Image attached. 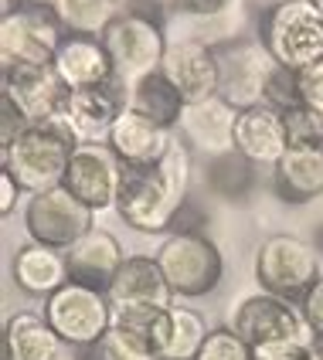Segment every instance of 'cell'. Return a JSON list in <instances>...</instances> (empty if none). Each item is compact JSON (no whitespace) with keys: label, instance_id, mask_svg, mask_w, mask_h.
Segmentation results:
<instances>
[{"label":"cell","instance_id":"cell-1","mask_svg":"<svg viewBox=\"0 0 323 360\" xmlns=\"http://www.w3.org/2000/svg\"><path fill=\"white\" fill-rule=\"evenodd\" d=\"M191 146L177 136L157 167H126L116 198L120 214L140 235H170L191 191Z\"/></svg>","mask_w":323,"mask_h":360},{"label":"cell","instance_id":"cell-2","mask_svg":"<svg viewBox=\"0 0 323 360\" xmlns=\"http://www.w3.org/2000/svg\"><path fill=\"white\" fill-rule=\"evenodd\" d=\"M75 146L79 143L65 129V122H31L11 143L0 146V170L14 174L24 194H41L61 187Z\"/></svg>","mask_w":323,"mask_h":360},{"label":"cell","instance_id":"cell-3","mask_svg":"<svg viewBox=\"0 0 323 360\" xmlns=\"http://www.w3.org/2000/svg\"><path fill=\"white\" fill-rule=\"evenodd\" d=\"M153 255L160 262L177 302L211 296L224 279L222 248L198 228H174L170 235H163L160 248Z\"/></svg>","mask_w":323,"mask_h":360},{"label":"cell","instance_id":"cell-4","mask_svg":"<svg viewBox=\"0 0 323 360\" xmlns=\"http://www.w3.org/2000/svg\"><path fill=\"white\" fill-rule=\"evenodd\" d=\"M259 41L279 65L303 72L323 61V18L310 0L269 4V11L259 20Z\"/></svg>","mask_w":323,"mask_h":360},{"label":"cell","instance_id":"cell-5","mask_svg":"<svg viewBox=\"0 0 323 360\" xmlns=\"http://www.w3.org/2000/svg\"><path fill=\"white\" fill-rule=\"evenodd\" d=\"M255 282L259 289L283 296L289 302H303V296L323 276L320 255L310 241L296 235H269L255 248Z\"/></svg>","mask_w":323,"mask_h":360},{"label":"cell","instance_id":"cell-6","mask_svg":"<svg viewBox=\"0 0 323 360\" xmlns=\"http://www.w3.org/2000/svg\"><path fill=\"white\" fill-rule=\"evenodd\" d=\"M44 320L72 350H89L109 333L113 326V300L106 289L65 282L55 296L44 300Z\"/></svg>","mask_w":323,"mask_h":360},{"label":"cell","instance_id":"cell-7","mask_svg":"<svg viewBox=\"0 0 323 360\" xmlns=\"http://www.w3.org/2000/svg\"><path fill=\"white\" fill-rule=\"evenodd\" d=\"M65 27L48 4H20L0 14V68L51 65L58 55Z\"/></svg>","mask_w":323,"mask_h":360},{"label":"cell","instance_id":"cell-8","mask_svg":"<svg viewBox=\"0 0 323 360\" xmlns=\"http://www.w3.org/2000/svg\"><path fill=\"white\" fill-rule=\"evenodd\" d=\"M102 44L113 58L116 79L122 85H133L143 75H153L160 68L163 55H167V34L163 24L146 11H122L120 18L113 20L102 31Z\"/></svg>","mask_w":323,"mask_h":360},{"label":"cell","instance_id":"cell-9","mask_svg":"<svg viewBox=\"0 0 323 360\" xmlns=\"http://www.w3.org/2000/svg\"><path fill=\"white\" fill-rule=\"evenodd\" d=\"M96 218L99 214L92 207H85L65 187L27 194L24 207H20V221H24L27 241H38V245L58 248V252H68L79 238H85L96 228Z\"/></svg>","mask_w":323,"mask_h":360},{"label":"cell","instance_id":"cell-10","mask_svg":"<svg viewBox=\"0 0 323 360\" xmlns=\"http://www.w3.org/2000/svg\"><path fill=\"white\" fill-rule=\"evenodd\" d=\"M218 55V96L232 102L235 109L262 105L269 79L276 75L279 61L265 48L259 34L255 38H232L215 44Z\"/></svg>","mask_w":323,"mask_h":360},{"label":"cell","instance_id":"cell-11","mask_svg":"<svg viewBox=\"0 0 323 360\" xmlns=\"http://www.w3.org/2000/svg\"><path fill=\"white\" fill-rule=\"evenodd\" d=\"M228 330H235L248 347H262L272 340H310L300 302H289L272 292H248L228 309Z\"/></svg>","mask_w":323,"mask_h":360},{"label":"cell","instance_id":"cell-12","mask_svg":"<svg viewBox=\"0 0 323 360\" xmlns=\"http://www.w3.org/2000/svg\"><path fill=\"white\" fill-rule=\"evenodd\" d=\"M4 75V99H11L27 122H61L65 102L72 89L65 85L55 65H24V68H0Z\"/></svg>","mask_w":323,"mask_h":360},{"label":"cell","instance_id":"cell-13","mask_svg":"<svg viewBox=\"0 0 323 360\" xmlns=\"http://www.w3.org/2000/svg\"><path fill=\"white\" fill-rule=\"evenodd\" d=\"M122 170H126V167L116 160V153H113L109 146H75L61 187L72 191V194H75L85 207H92L96 214L116 211Z\"/></svg>","mask_w":323,"mask_h":360},{"label":"cell","instance_id":"cell-14","mask_svg":"<svg viewBox=\"0 0 323 360\" xmlns=\"http://www.w3.org/2000/svg\"><path fill=\"white\" fill-rule=\"evenodd\" d=\"M122 105H126V85L120 79L99 89H75L65 102L61 122L79 146H106Z\"/></svg>","mask_w":323,"mask_h":360},{"label":"cell","instance_id":"cell-15","mask_svg":"<svg viewBox=\"0 0 323 360\" xmlns=\"http://www.w3.org/2000/svg\"><path fill=\"white\" fill-rule=\"evenodd\" d=\"M160 72L181 92L184 102H201L218 96V55H215V44L201 38L170 41L160 61Z\"/></svg>","mask_w":323,"mask_h":360},{"label":"cell","instance_id":"cell-16","mask_svg":"<svg viewBox=\"0 0 323 360\" xmlns=\"http://www.w3.org/2000/svg\"><path fill=\"white\" fill-rule=\"evenodd\" d=\"M174 140H177V129L122 105L106 146L116 153L122 167H157L167 157V150L174 146Z\"/></svg>","mask_w":323,"mask_h":360},{"label":"cell","instance_id":"cell-17","mask_svg":"<svg viewBox=\"0 0 323 360\" xmlns=\"http://www.w3.org/2000/svg\"><path fill=\"white\" fill-rule=\"evenodd\" d=\"M235 122H239V109L224 96H211V99L184 105L181 122H177V136L191 150L222 157V153L235 150Z\"/></svg>","mask_w":323,"mask_h":360},{"label":"cell","instance_id":"cell-18","mask_svg":"<svg viewBox=\"0 0 323 360\" xmlns=\"http://www.w3.org/2000/svg\"><path fill=\"white\" fill-rule=\"evenodd\" d=\"M289 150V136H286V120L279 109L272 105H252V109H239V122H235V153L245 157L255 167H276Z\"/></svg>","mask_w":323,"mask_h":360},{"label":"cell","instance_id":"cell-19","mask_svg":"<svg viewBox=\"0 0 323 360\" xmlns=\"http://www.w3.org/2000/svg\"><path fill=\"white\" fill-rule=\"evenodd\" d=\"M109 300L113 309L120 306H153V309H167L174 306V292H170V282L163 276L157 255H126L122 269L116 272V279L109 282Z\"/></svg>","mask_w":323,"mask_h":360},{"label":"cell","instance_id":"cell-20","mask_svg":"<svg viewBox=\"0 0 323 360\" xmlns=\"http://www.w3.org/2000/svg\"><path fill=\"white\" fill-rule=\"evenodd\" d=\"M51 65L72 92L75 89H99V85L116 82V68H113L106 44H102V38H92V34H65Z\"/></svg>","mask_w":323,"mask_h":360},{"label":"cell","instance_id":"cell-21","mask_svg":"<svg viewBox=\"0 0 323 360\" xmlns=\"http://www.w3.org/2000/svg\"><path fill=\"white\" fill-rule=\"evenodd\" d=\"M68 282H82V285H96V289H109V282L116 279V272L126 262L120 238L106 228H92L85 238H79L68 252Z\"/></svg>","mask_w":323,"mask_h":360},{"label":"cell","instance_id":"cell-22","mask_svg":"<svg viewBox=\"0 0 323 360\" xmlns=\"http://www.w3.org/2000/svg\"><path fill=\"white\" fill-rule=\"evenodd\" d=\"M11 279L24 296L48 300L68 282V259L58 248H48L38 241H24L11 259Z\"/></svg>","mask_w":323,"mask_h":360},{"label":"cell","instance_id":"cell-23","mask_svg":"<svg viewBox=\"0 0 323 360\" xmlns=\"http://www.w3.org/2000/svg\"><path fill=\"white\" fill-rule=\"evenodd\" d=\"M68 347L44 320V313L34 309H18L4 323L0 337V360H58Z\"/></svg>","mask_w":323,"mask_h":360},{"label":"cell","instance_id":"cell-24","mask_svg":"<svg viewBox=\"0 0 323 360\" xmlns=\"http://www.w3.org/2000/svg\"><path fill=\"white\" fill-rule=\"evenodd\" d=\"M208 333L211 326L198 309L174 302L170 309H163L160 323H157V337H153L157 360H198Z\"/></svg>","mask_w":323,"mask_h":360},{"label":"cell","instance_id":"cell-25","mask_svg":"<svg viewBox=\"0 0 323 360\" xmlns=\"http://www.w3.org/2000/svg\"><path fill=\"white\" fill-rule=\"evenodd\" d=\"M272 184L286 204H310L323 198V150L289 146L283 160L272 167Z\"/></svg>","mask_w":323,"mask_h":360},{"label":"cell","instance_id":"cell-26","mask_svg":"<svg viewBox=\"0 0 323 360\" xmlns=\"http://www.w3.org/2000/svg\"><path fill=\"white\" fill-rule=\"evenodd\" d=\"M126 105L143 112V116H150V120L163 122V126H170V129H177L187 102L181 99V92L163 79V72L157 68L153 75H143L133 85H126Z\"/></svg>","mask_w":323,"mask_h":360},{"label":"cell","instance_id":"cell-27","mask_svg":"<svg viewBox=\"0 0 323 360\" xmlns=\"http://www.w3.org/2000/svg\"><path fill=\"white\" fill-rule=\"evenodd\" d=\"M48 7L55 11V18L68 34H92V38H102V31L126 11L122 0H51Z\"/></svg>","mask_w":323,"mask_h":360},{"label":"cell","instance_id":"cell-28","mask_svg":"<svg viewBox=\"0 0 323 360\" xmlns=\"http://www.w3.org/2000/svg\"><path fill=\"white\" fill-rule=\"evenodd\" d=\"M89 350H92V360H157L153 343L122 326H109V333Z\"/></svg>","mask_w":323,"mask_h":360},{"label":"cell","instance_id":"cell-29","mask_svg":"<svg viewBox=\"0 0 323 360\" xmlns=\"http://www.w3.org/2000/svg\"><path fill=\"white\" fill-rule=\"evenodd\" d=\"M283 120H286L289 146H296V150H323V112L300 102V105L286 109Z\"/></svg>","mask_w":323,"mask_h":360},{"label":"cell","instance_id":"cell-30","mask_svg":"<svg viewBox=\"0 0 323 360\" xmlns=\"http://www.w3.org/2000/svg\"><path fill=\"white\" fill-rule=\"evenodd\" d=\"M198 360H255L252 347L228 326H211L208 340H204Z\"/></svg>","mask_w":323,"mask_h":360},{"label":"cell","instance_id":"cell-31","mask_svg":"<svg viewBox=\"0 0 323 360\" xmlns=\"http://www.w3.org/2000/svg\"><path fill=\"white\" fill-rule=\"evenodd\" d=\"M262 102L265 105H272V109H279V112L293 109V105H300V102H303V96H300V72H293V68L279 65L276 75L269 79V89H265Z\"/></svg>","mask_w":323,"mask_h":360},{"label":"cell","instance_id":"cell-32","mask_svg":"<svg viewBox=\"0 0 323 360\" xmlns=\"http://www.w3.org/2000/svg\"><path fill=\"white\" fill-rule=\"evenodd\" d=\"M174 14H184V18H218V14H228L239 0H167Z\"/></svg>","mask_w":323,"mask_h":360},{"label":"cell","instance_id":"cell-33","mask_svg":"<svg viewBox=\"0 0 323 360\" xmlns=\"http://www.w3.org/2000/svg\"><path fill=\"white\" fill-rule=\"evenodd\" d=\"M300 313H303V323H306V330H310V337H323V276L303 296Z\"/></svg>","mask_w":323,"mask_h":360},{"label":"cell","instance_id":"cell-34","mask_svg":"<svg viewBox=\"0 0 323 360\" xmlns=\"http://www.w3.org/2000/svg\"><path fill=\"white\" fill-rule=\"evenodd\" d=\"M300 96H303V105L323 112V61L300 72Z\"/></svg>","mask_w":323,"mask_h":360},{"label":"cell","instance_id":"cell-35","mask_svg":"<svg viewBox=\"0 0 323 360\" xmlns=\"http://www.w3.org/2000/svg\"><path fill=\"white\" fill-rule=\"evenodd\" d=\"M0 116H4V120H0V146H4V143H11V140H14V136H18V133L24 129V126H31V122L24 120V116H20V109H18V105H14L11 99H4V96H0Z\"/></svg>","mask_w":323,"mask_h":360},{"label":"cell","instance_id":"cell-36","mask_svg":"<svg viewBox=\"0 0 323 360\" xmlns=\"http://www.w3.org/2000/svg\"><path fill=\"white\" fill-rule=\"evenodd\" d=\"M20 198H24V187L14 180V174L0 170V214H4V218H11V214L18 211Z\"/></svg>","mask_w":323,"mask_h":360},{"label":"cell","instance_id":"cell-37","mask_svg":"<svg viewBox=\"0 0 323 360\" xmlns=\"http://www.w3.org/2000/svg\"><path fill=\"white\" fill-rule=\"evenodd\" d=\"M310 360H323V337H310Z\"/></svg>","mask_w":323,"mask_h":360},{"label":"cell","instance_id":"cell-38","mask_svg":"<svg viewBox=\"0 0 323 360\" xmlns=\"http://www.w3.org/2000/svg\"><path fill=\"white\" fill-rule=\"evenodd\" d=\"M310 4L317 7V14H320V18H323V0H310Z\"/></svg>","mask_w":323,"mask_h":360},{"label":"cell","instance_id":"cell-39","mask_svg":"<svg viewBox=\"0 0 323 360\" xmlns=\"http://www.w3.org/2000/svg\"><path fill=\"white\" fill-rule=\"evenodd\" d=\"M58 360H79V357H72V354H68V350H65V354H61Z\"/></svg>","mask_w":323,"mask_h":360},{"label":"cell","instance_id":"cell-40","mask_svg":"<svg viewBox=\"0 0 323 360\" xmlns=\"http://www.w3.org/2000/svg\"><path fill=\"white\" fill-rule=\"evenodd\" d=\"M24 4H51V0H24Z\"/></svg>","mask_w":323,"mask_h":360},{"label":"cell","instance_id":"cell-41","mask_svg":"<svg viewBox=\"0 0 323 360\" xmlns=\"http://www.w3.org/2000/svg\"><path fill=\"white\" fill-rule=\"evenodd\" d=\"M269 4H293V0H269Z\"/></svg>","mask_w":323,"mask_h":360}]
</instances>
